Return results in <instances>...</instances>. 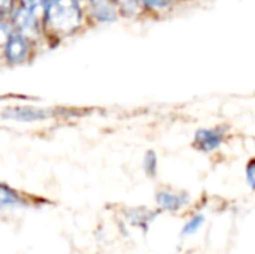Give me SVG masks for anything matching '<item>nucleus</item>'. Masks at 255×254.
Returning a JSON list of instances; mask_svg holds the SVG:
<instances>
[{
    "instance_id": "3",
    "label": "nucleus",
    "mask_w": 255,
    "mask_h": 254,
    "mask_svg": "<svg viewBox=\"0 0 255 254\" xmlns=\"http://www.w3.org/2000/svg\"><path fill=\"white\" fill-rule=\"evenodd\" d=\"M4 55L9 63H22L28 55V43L24 36L19 33L10 34L4 43Z\"/></svg>"
},
{
    "instance_id": "6",
    "label": "nucleus",
    "mask_w": 255,
    "mask_h": 254,
    "mask_svg": "<svg viewBox=\"0 0 255 254\" xmlns=\"http://www.w3.org/2000/svg\"><path fill=\"white\" fill-rule=\"evenodd\" d=\"M188 202L187 195H176L170 192H160L157 195V204L160 208L167 211H176Z\"/></svg>"
},
{
    "instance_id": "2",
    "label": "nucleus",
    "mask_w": 255,
    "mask_h": 254,
    "mask_svg": "<svg viewBox=\"0 0 255 254\" xmlns=\"http://www.w3.org/2000/svg\"><path fill=\"white\" fill-rule=\"evenodd\" d=\"M13 27L19 31L21 36L27 37H36L37 36V16L34 12L28 10L27 7H19L13 13Z\"/></svg>"
},
{
    "instance_id": "4",
    "label": "nucleus",
    "mask_w": 255,
    "mask_h": 254,
    "mask_svg": "<svg viewBox=\"0 0 255 254\" xmlns=\"http://www.w3.org/2000/svg\"><path fill=\"white\" fill-rule=\"evenodd\" d=\"M223 139L224 129H200L194 136V145L205 153H211L221 145Z\"/></svg>"
},
{
    "instance_id": "1",
    "label": "nucleus",
    "mask_w": 255,
    "mask_h": 254,
    "mask_svg": "<svg viewBox=\"0 0 255 254\" xmlns=\"http://www.w3.org/2000/svg\"><path fill=\"white\" fill-rule=\"evenodd\" d=\"M82 22V12L78 0H46L45 27L55 36L73 33Z\"/></svg>"
},
{
    "instance_id": "11",
    "label": "nucleus",
    "mask_w": 255,
    "mask_h": 254,
    "mask_svg": "<svg viewBox=\"0 0 255 254\" xmlns=\"http://www.w3.org/2000/svg\"><path fill=\"white\" fill-rule=\"evenodd\" d=\"M143 169L146 172V175L149 177H154L157 174V156L154 151H148L145 154V159H143Z\"/></svg>"
},
{
    "instance_id": "16",
    "label": "nucleus",
    "mask_w": 255,
    "mask_h": 254,
    "mask_svg": "<svg viewBox=\"0 0 255 254\" xmlns=\"http://www.w3.org/2000/svg\"><path fill=\"white\" fill-rule=\"evenodd\" d=\"M12 3H13V0H1V13H3V18L6 16L7 10L12 7Z\"/></svg>"
},
{
    "instance_id": "15",
    "label": "nucleus",
    "mask_w": 255,
    "mask_h": 254,
    "mask_svg": "<svg viewBox=\"0 0 255 254\" xmlns=\"http://www.w3.org/2000/svg\"><path fill=\"white\" fill-rule=\"evenodd\" d=\"M247 181L250 187L255 190V160H251L247 166Z\"/></svg>"
},
{
    "instance_id": "12",
    "label": "nucleus",
    "mask_w": 255,
    "mask_h": 254,
    "mask_svg": "<svg viewBox=\"0 0 255 254\" xmlns=\"http://www.w3.org/2000/svg\"><path fill=\"white\" fill-rule=\"evenodd\" d=\"M115 1L121 6V9L124 12H127L130 15H134V13L139 12V7H140L139 0H115Z\"/></svg>"
},
{
    "instance_id": "8",
    "label": "nucleus",
    "mask_w": 255,
    "mask_h": 254,
    "mask_svg": "<svg viewBox=\"0 0 255 254\" xmlns=\"http://www.w3.org/2000/svg\"><path fill=\"white\" fill-rule=\"evenodd\" d=\"M154 219V214L148 210L143 208H134V210H128L127 213V220L130 222V225L146 229L148 223Z\"/></svg>"
},
{
    "instance_id": "13",
    "label": "nucleus",
    "mask_w": 255,
    "mask_h": 254,
    "mask_svg": "<svg viewBox=\"0 0 255 254\" xmlns=\"http://www.w3.org/2000/svg\"><path fill=\"white\" fill-rule=\"evenodd\" d=\"M21 3H22V6L24 7H27L28 10H31V12H36L39 7H45V4H46V0H21Z\"/></svg>"
},
{
    "instance_id": "5",
    "label": "nucleus",
    "mask_w": 255,
    "mask_h": 254,
    "mask_svg": "<svg viewBox=\"0 0 255 254\" xmlns=\"http://www.w3.org/2000/svg\"><path fill=\"white\" fill-rule=\"evenodd\" d=\"M4 118H10V120H16V121H22V123H31V121H42L51 117L49 111L40 109V108H10L3 114Z\"/></svg>"
},
{
    "instance_id": "7",
    "label": "nucleus",
    "mask_w": 255,
    "mask_h": 254,
    "mask_svg": "<svg viewBox=\"0 0 255 254\" xmlns=\"http://www.w3.org/2000/svg\"><path fill=\"white\" fill-rule=\"evenodd\" d=\"M90 9L99 21H114L117 18V10L109 0H90Z\"/></svg>"
},
{
    "instance_id": "9",
    "label": "nucleus",
    "mask_w": 255,
    "mask_h": 254,
    "mask_svg": "<svg viewBox=\"0 0 255 254\" xmlns=\"http://www.w3.org/2000/svg\"><path fill=\"white\" fill-rule=\"evenodd\" d=\"M0 202H1V207L6 208V207H19L22 205V201L21 198L10 189H7L4 184H1V189H0Z\"/></svg>"
},
{
    "instance_id": "14",
    "label": "nucleus",
    "mask_w": 255,
    "mask_h": 254,
    "mask_svg": "<svg viewBox=\"0 0 255 254\" xmlns=\"http://www.w3.org/2000/svg\"><path fill=\"white\" fill-rule=\"evenodd\" d=\"M142 4H145L146 7H152V9H161V7H167L170 0H139Z\"/></svg>"
},
{
    "instance_id": "10",
    "label": "nucleus",
    "mask_w": 255,
    "mask_h": 254,
    "mask_svg": "<svg viewBox=\"0 0 255 254\" xmlns=\"http://www.w3.org/2000/svg\"><path fill=\"white\" fill-rule=\"evenodd\" d=\"M203 223H205V217L202 214H197V216L191 217V220L184 226L182 235H193V234H196Z\"/></svg>"
}]
</instances>
